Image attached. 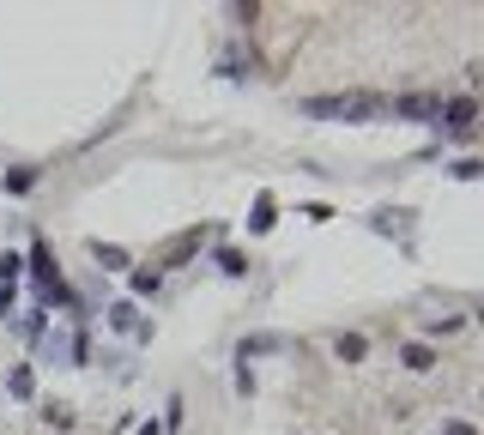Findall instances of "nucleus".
<instances>
[{
    "label": "nucleus",
    "instance_id": "nucleus-15",
    "mask_svg": "<svg viewBox=\"0 0 484 435\" xmlns=\"http://www.w3.org/2000/svg\"><path fill=\"white\" fill-rule=\"evenodd\" d=\"M400 363H406V369H436V351H430V345H406Z\"/></svg>",
    "mask_w": 484,
    "mask_h": 435
},
{
    "label": "nucleus",
    "instance_id": "nucleus-19",
    "mask_svg": "<svg viewBox=\"0 0 484 435\" xmlns=\"http://www.w3.org/2000/svg\"><path fill=\"white\" fill-rule=\"evenodd\" d=\"M442 435H479L472 423H442Z\"/></svg>",
    "mask_w": 484,
    "mask_h": 435
},
{
    "label": "nucleus",
    "instance_id": "nucleus-18",
    "mask_svg": "<svg viewBox=\"0 0 484 435\" xmlns=\"http://www.w3.org/2000/svg\"><path fill=\"white\" fill-rule=\"evenodd\" d=\"M6 188H12V194H25V188H36V169H12V175H6Z\"/></svg>",
    "mask_w": 484,
    "mask_h": 435
},
{
    "label": "nucleus",
    "instance_id": "nucleus-8",
    "mask_svg": "<svg viewBox=\"0 0 484 435\" xmlns=\"http://www.w3.org/2000/svg\"><path fill=\"white\" fill-rule=\"evenodd\" d=\"M109 327H115V333H139V338H145V321H139L134 302H109Z\"/></svg>",
    "mask_w": 484,
    "mask_h": 435
},
{
    "label": "nucleus",
    "instance_id": "nucleus-14",
    "mask_svg": "<svg viewBox=\"0 0 484 435\" xmlns=\"http://www.w3.org/2000/svg\"><path fill=\"white\" fill-rule=\"evenodd\" d=\"M158 284H164V272H158V267H139L134 272V297H158Z\"/></svg>",
    "mask_w": 484,
    "mask_h": 435
},
{
    "label": "nucleus",
    "instance_id": "nucleus-16",
    "mask_svg": "<svg viewBox=\"0 0 484 435\" xmlns=\"http://www.w3.org/2000/svg\"><path fill=\"white\" fill-rule=\"evenodd\" d=\"M218 272H230V278H242V272H248V260H242L237 248H218Z\"/></svg>",
    "mask_w": 484,
    "mask_h": 435
},
{
    "label": "nucleus",
    "instance_id": "nucleus-13",
    "mask_svg": "<svg viewBox=\"0 0 484 435\" xmlns=\"http://www.w3.org/2000/svg\"><path fill=\"white\" fill-rule=\"evenodd\" d=\"M43 423H49V430H73V405L49 400V405H43Z\"/></svg>",
    "mask_w": 484,
    "mask_h": 435
},
{
    "label": "nucleus",
    "instance_id": "nucleus-10",
    "mask_svg": "<svg viewBox=\"0 0 484 435\" xmlns=\"http://www.w3.org/2000/svg\"><path fill=\"white\" fill-rule=\"evenodd\" d=\"M6 393H12V400H31V393H36V375H31L25 363H19V369H6Z\"/></svg>",
    "mask_w": 484,
    "mask_h": 435
},
{
    "label": "nucleus",
    "instance_id": "nucleus-9",
    "mask_svg": "<svg viewBox=\"0 0 484 435\" xmlns=\"http://www.w3.org/2000/svg\"><path fill=\"white\" fill-rule=\"evenodd\" d=\"M333 351H340V363H363L370 338H363V333H340V338H333Z\"/></svg>",
    "mask_w": 484,
    "mask_h": 435
},
{
    "label": "nucleus",
    "instance_id": "nucleus-5",
    "mask_svg": "<svg viewBox=\"0 0 484 435\" xmlns=\"http://www.w3.org/2000/svg\"><path fill=\"white\" fill-rule=\"evenodd\" d=\"M278 351H291V338H285V333H254V338H242V345H237L242 363H248V357H278Z\"/></svg>",
    "mask_w": 484,
    "mask_h": 435
},
{
    "label": "nucleus",
    "instance_id": "nucleus-3",
    "mask_svg": "<svg viewBox=\"0 0 484 435\" xmlns=\"http://www.w3.org/2000/svg\"><path fill=\"white\" fill-rule=\"evenodd\" d=\"M472 115H479V103H472V97H454V103H442V115H436V128L472 145V134H479V128H472Z\"/></svg>",
    "mask_w": 484,
    "mask_h": 435
},
{
    "label": "nucleus",
    "instance_id": "nucleus-11",
    "mask_svg": "<svg viewBox=\"0 0 484 435\" xmlns=\"http://www.w3.org/2000/svg\"><path fill=\"white\" fill-rule=\"evenodd\" d=\"M91 260L109 267V272H121V267H128V248H115V242H91Z\"/></svg>",
    "mask_w": 484,
    "mask_h": 435
},
{
    "label": "nucleus",
    "instance_id": "nucleus-1",
    "mask_svg": "<svg viewBox=\"0 0 484 435\" xmlns=\"http://www.w3.org/2000/svg\"><path fill=\"white\" fill-rule=\"evenodd\" d=\"M297 109L315 115V121H376V115H387V97H376V91H340V97H303Z\"/></svg>",
    "mask_w": 484,
    "mask_h": 435
},
{
    "label": "nucleus",
    "instance_id": "nucleus-7",
    "mask_svg": "<svg viewBox=\"0 0 484 435\" xmlns=\"http://www.w3.org/2000/svg\"><path fill=\"white\" fill-rule=\"evenodd\" d=\"M370 224H376L381 236H400V242H412V212H394V206H381Z\"/></svg>",
    "mask_w": 484,
    "mask_h": 435
},
{
    "label": "nucleus",
    "instance_id": "nucleus-2",
    "mask_svg": "<svg viewBox=\"0 0 484 435\" xmlns=\"http://www.w3.org/2000/svg\"><path fill=\"white\" fill-rule=\"evenodd\" d=\"M25 267H31L36 297H43V302H67V308H79V302H73V291L61 284V272H55V254H49V242H31V260H25Z\"/></svg>",
    "mask_w": 484,
    "mask_h": 435
},
{
    "label": "nucleus",
    "instance_id": "nucleus-6",
    "mask_svg": "<svg viewBox=\"0 0 484 435\" xmlns=\"http://www.w3.org/2000/svg\"><path fill=\"white\" fill-rule=\"evenodd\" d=\"M200 242H207V230H182V236H170V248L158 254V267H182V260H188Z\"/></svg>",
    "mask_w": 484,
    "mask_h": 435
},
{
    "label": "nucleus",
    "instance_id": "nucleus-17",
    "mask_svg": "<svg viewBox=\"0 0 484 435\" xmlns=\"http://www.w3.org/2000/svg\"><path fill=\"white\" fill-rule=\"evenodd\" d=\"M19 267H25L19 254H0V291H12V284H19Z\"/></svg>",
    "mask_w": 484,
    "mask_h": 435
},
{
    "label": "nucleus",
    "instance_id": "nucleus-4",
    "mask_svg": "<svg viewBox=\"0 0 484 435\" xmlns=\"http://www.w3.org/2000/svg\"><path fill=\"white\" fill-rule=\"evenodd\" d=\"M387 109H394L400 121H436V115H442V97H436V91H406V97H394Z\"/></svg>",
    "mask_w": 484,
    "mask_h": 435
},
{
    "label": "nucleus",
    "instance_id": "nucleus-12",
    "mask_svg": "<svg viewBox=\"0 0 484 435\" xmlns=\"http://www.w3.org/2000/svg\"><path fill=\"white\" fill-rule=\"evenodd\" d=\"M273 212H278V200H273V194H261V200H254V218H248V230H254V236H261V230H273V224H278Z\"/></svg>",
    "mask_w": 484,
    "mask_h": 435
},
{
    "label": "nucleus",
    "instance_id": "nucleus-20",
    "mask_svg": "<svg viewBox=\"0 0 484 435\" xmlns=\"http://www.w3.org/2000/svg\"><path fill=\"white\" fill-rule=\"evenodd\" d=\"M139 435H164V423H139Z\"/></svg>",
    "mask_w": 484,
    "mask_h": 435
}]
</instances>
